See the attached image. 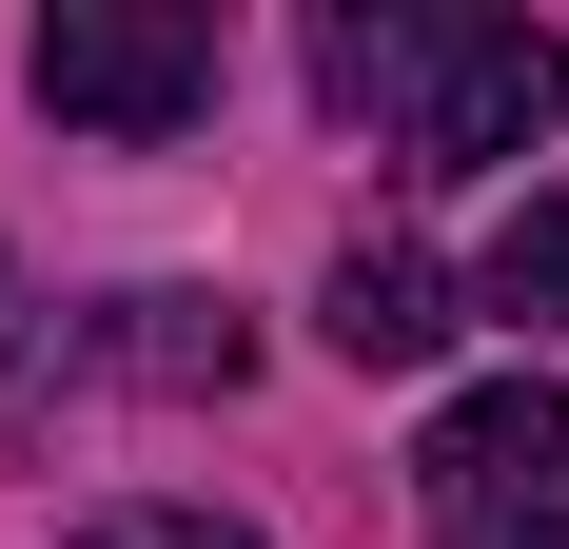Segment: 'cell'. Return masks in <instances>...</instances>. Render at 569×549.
<instances>
[{"mask_svg": "<svg viewBox=\"0 0 569 549\" xmlns=\"http://www.w3.org/2000/svg\"><path fill=\"white\" fill-rule=\"evenodd\" d=\"M20 79L79 138H177V118H217V20L197 0H59L20 40Z\"/></svg>", "mask_w": 569, "mask_h": 549, "instance_id": "obj_1", "label": "cell"}, {"mask_svg": "<svg viewBox=\"0 0 569 549\" xmlns=\"http://www.w3.org/2000/svg\"><path fill=\"white\" fill-rule=\"evenodd\" d=\"M550 118H569V40H550V20H432L393 158L412 177H491V158H530Z\"/></svg>", "mask_w": 569, "mask_h": 549, "instance_id": "obj_2", "label": "cell"}, {"mask_svg": "<svg viewBox=\"0 0 569 549\" xmlns=\"http://www.w3.org/2000/svg\"><path fill=\"white\" fill-rule=\"evenodd\" d=\"M412 491H432V549H511L569 510V392L550 373H491L432 412V451H412Z\"/></svg>", "mask_w": 569, "mask_h": 549, "instance_id": "obj_3", "label": "cell"}, {"mask_svg": "<svg viewBox=\"0 0 569 549\" xmlns=\"http://www.w3.org/2000/svg\"><path fill=\"white\" fill-rule=\"evenodd\" d=\"M315 333H335L353 373H432V353H452V274L412 256V236H353L335 295H315Z\"/></svg>", "mask_w": 569, "mask_h": 549, "instance_id": "obj_4", "label": "cell"}, {"mask_svg": "<svg viewBox=\"0 0 569 549\" xmlns=\"http://www.w3.org/2000/svg\"><path fill=\"white\" fill-rule=\"evenodd\" d=\"M79 353H99L118 392H236V373H256V333H236L217 295H118V315L79 333Z\"/></svg>", "mask_w": 569, "mask_h": 549, "instance_id": "obj_5", "label": "cell"}, {"mask_svg": "<svg viewBox=\"0 0 569 549\" xmlns=\"http://www.w3.org/2000/svg\"><path fill=\"white\" fill-rule=\"evenodd\" d=\"M471 315L569 333V197H511V217H491V256H471Z\"/></svg>", "mask_w": 569, "mask_h": 549, "instance_id": "obj_6", "label": "cell"}, {"mask_svg": "<svg viewBox=\"0 0 569 549\" xmlns=\"http://www.w3.org/2000/svg\"><path fill=\"white\" fill-rule=\"evenodd\" d=\"M412 59H432V0H393V20H315V79H335L353 118H412Z\"/></svg>", "mask_w": 569, "mask_h": 549, "instance_id": "obj_7", "label": "cell"}, {"mask_svg": "<svg viewBox=\"0 0 569 549\" xmlns=\"http://www.w3.org/2000/svg\"><path fill=\"white\" fill-rule=\"evenodd\" d=\"M59 549H256V530H217V510H99V530H59Z\"/></svg>", "mask_w": 569, "mask_h": 549, "instance_id": "obj_8", "label": "cell"}, {"mask_svg": "<svg viewBox=\"0 0 569 549\" xmlns=\"http://www.w3.org/2000/svg\"><path fill=\"white\" fill-rule=\"evenodd\" d=\"M511 549H569V510H550V530H511Z\"/></svg>", "mask_w": 569, "mask_h": 549, "instance_id": "obj_9", "label": "cell"}]
</instances>
